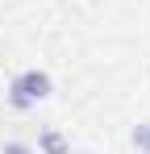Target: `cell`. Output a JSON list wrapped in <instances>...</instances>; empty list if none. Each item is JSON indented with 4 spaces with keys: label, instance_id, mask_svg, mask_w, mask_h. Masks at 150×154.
Instances as JSON below:
<instances>
[{
    "label": "cell",
    "instance_id": "3",
    "mask_svg": "<svg viewBox=\"0 0 150 154\" xmlns=\"http://www.w3.org/2000/svg\"><path fill=\"white\" fill-rule=\"evenodd\" d=\"M129 146L138 154H150V121H138V125L129 129Z\"/></svg>",
    "mask_w": 150,
    "mask_h": 154
},
{
    "label": "cell",
    "instance_id": "2",
    "mask_svg": "<svg viewBox=\"0 0 150 154\" xmlns=\"http://www.w3.org/2000/svg\"><path fill=\"white\" fill-rule=\"evenodd\" d=\"M33 150L38 154H71V142H67L58 129H42L38 142H33Z\"/></svg>",
    "mask_w": 150,
    "mask_h": 154
},
{
    "label": "cell",
    "instance_id": "1",
    "mask_svg": "<svg viewBox=\"0 0 150 154\" xmlns=\"http://www.w3.org/2000/svg\"><path fill=\"white\" fill-rule=\"evenodd\" d=\"M50 96H54V79L42 67H25V71H17V75L8 79V104L17 112H29V108L46 104Z\"/></svg>",
    "mask_w": 150,
    "mask_h": 154
},
{
    "label": "cell",
    "instance_id": "4",
    "mask_svg": "<svg viewBox=\"0 0 150 154\" xmlns=\"http://www.w3.org/2000/svg\"><path fill=\"white\" fill-rule=\"evenodd\" d=\"M0 154H38V150H33V142H25V137H8V142L0 146Z\"/></svg>",
    "mask_w": 150,
    "mask_h": 154
}]
</instances>
